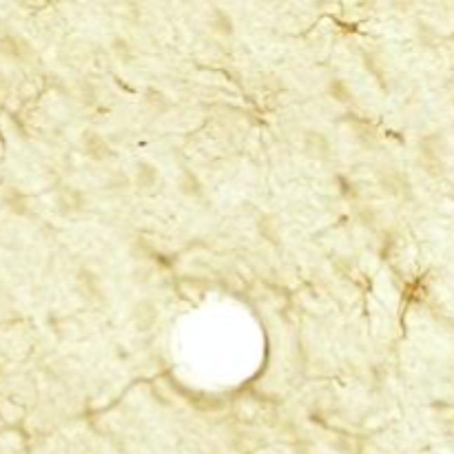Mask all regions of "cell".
<instances>
[{"instance_id":"6da1fadb","label":"cell","mask_w":454,"mask_h":454,"mask_svg":"<svg viewBox=\"0 0 454 454\" xmlns=\"http://www.w3.org/2000/svg\"><path fill=\"white\" fill-rule=\"evenodd\" d=\"M53 202L62 215H80V213H84L89 206L87 195L76 187H69V184H62V187L55 189Z\"/></svg>"},{"instance_id":"52a82bcc","label":"cell","mask_w":454,"mask_h":454,"mask_svg":"<svg viewBox=\"0 0 454 454\" xmlns=\"http://www.w3.org/2000/svg\"><path fill=\"white\" fill-rule=\"evenodd\" d=\"M304 151L313 160H328V155L333 153L331 140L319 131H308L304 135Z\"/></svg>"},{"instance_id":"277c9868","label":"cell","mask_w":454,"mask_h":454,"mask_svg":"<svg viewBox=\"0 0 454 454\" xmlns=\"http://www.w3.org/2000/svg\"><path fill=\"white\" fill-rule=\"evenodd\" d=\"M160 319V308L155 306L151 300H140L131 308V323L138 333H149L155 328V323Z\"/></svg>"},{"instance_id":"8992f818","label":"cell","mask_w":454,"mask_h":454,"mask_svg":"<svg viewBox=\"0 0 454 454\" xmlns=\"http://www.w3.org/2000/svg\"><path fill=\"white\" fill-rule=\"evenodd\" d=\"M135 189L140 191H153L160 182V168L149 160H140L133 164V175H131Z\"/></svg>"},{"instance_id":"7a4b0ae2","label":"cell","mask_w":454,"mask_h":454,"mask_svg":"<svg viewBox=\"0 0 454 454\" xmlns=\"http://www.w3.org/2000/svg\"><path fill=\"white\" fill-rule=\"evenodd\" d=\"M0 51L16 62H29L36 58L34 45L22 34H16V32H5L0 36Z\"/></svg>"},{"instance_id":"9a60e30c","label":"cell","mask_w":454,"mask_h":454,"mask_svg":"<svg viewBox=\"0 0 454 454\" xmlns=\"http://www.w3.org/2000/svg\"><path fill=\"white\" fill-rule=\"evenodd\" d=\"M0 373H3V366H0Z\"/></svg>"},{"instance_id":"3957f363","label":"cell","mask_w":454,"mask_h":454,"mask_svg":"<svg viewBox=\"0 0 454 454\" xmlns=\"http://www.w3.org/2000/svg\"><path fill=\"white\" fill-rule=\"evenodd\" d=\"M80 151L93 162H107L113 158V149L109 140L95 131H84L80 135Z\"/></svg>"},{"instance_id":"5bb4252c","label":"cell","mask_w":454,"mask_h":454,"mask_svg":"<svg viewBox=\"0 0 454 454\" xmlns=\"http://www.w3.org/2000/svg\"><path fill=\"white\" fill-rule=\"evenodd\" d=\"M357 215H359V220H361L366 226H370V224L377 222V211H375L373 206H361Z\"/></svg>"},{"instance_id":"7c38bea8","label":"cell","mask_w":454,"mask_h":454,"mask_svg":"<svg viewBox=\"0 0 454 454\" xmlns=\"http://www.w3.org/2000/svg\"><path fill=\"white\" fill-rule=\"evenodd\" d=\"M379 184L390 195H396L399 189L403 187V180H401V175H396V171H392V168H384V171H379Z\"/></svg>"},{"instance_id":"8fae6325","label":"cell","mask_w":454,"mask_h":454,"mask_svg":"<svg viewBox=\"0 0 454 454\" xmlns=\"http://www.w3.org/2000/svg\"><path fill=\"white\" fill-rule=\"evenodd\" d=\"M78 288L82 291V295L87 297V300H98V297L102 295L100 281L95 279V275L91 271H80V275H78Z\"/></svg>"},{"instance_id":"ba28073f","label":"cell","mask_w":454,"mask_h":454,"mask_svg":"<svg viewBox=\"0 0 454 454\" xmlns=\"http://www.w3.org/2000/svg\"><path fill=\"white\" fill-rule=\"evenodd\" d=\"M178 189L184 197H189V200H202L204 197V184H202L200 175L191 171V168H182L180 171Z\"/></svg>"},{"instance_id":"4fadbf2b","label":"cell","mask_w":454,"mask_h":454,"mask_svg":"<svg viewBox=\"0 0 454 454\" xmlns=\"http://www.w3.org/2000/svg\"><path fill=\"white\" fill-rule=\"evenodd\" d=\"M211 27H222V34H231L233 32V22H231V16H226V13H220L218 18L211 20Z\"/></svg>"},{"instance_id":"30bf717a","label":"cell","mask_w":454,"mask_h":454,"mask_svg":"<svg viewBox=\"0 0 454 454\" xmlns=\"http://www.w3.org/2000/svg\"><path fill=\"white\" fill-rule=\"evenodd\" d=\"M326 91H328V95L333 98L335 102H339V105H352L354 102L352 89L348 87V82L342 80V78L328 80V84H326Z\"/></svg>"},{"instance_id":"9c48e42d","label":"cell","mask_w":454,"mask_h":454,"mask_svg":"<svg viewBox=\"0 0 454 454\" xmlns=\"http://www.w3.org/2000/svg\"><path fill=\"white\" fill-rule=\"evenodd\" d=\"M258 229H260V235L266 239V242L271 244H279L281 242V220L273 213H264L258 222Z\"/></svg>"},{"instance_id":"5b68a950","label":"cell","mask_w":454,"mask_h":454,"mask_svg":"<svg viewBox=\"0 0 454 454\" xmlns=\"http://www.w3.org/2000/svg\"><path fill=\"white\" fill-rule=\"evenodd\" d=\"M0 202H3V206L11 213V215H18V218L32 215V211H34L32 197L18 187H7L3 195H0Z\"/></svg>"}]
</instances>
